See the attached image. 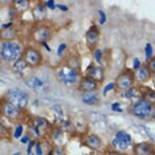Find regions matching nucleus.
<instances>
[{"mask_svg":"<svg viewBox=\"0 0 155 155\" xmlns=\"http://www.w3.org/2000/svg\"><path fill=\"white\" fill-rule=\"evenodd\" d=\"M81 101L86 105H94L99 101V96L96 92L90 93H83L81 96Z\"/></svg>","mask_w":155,"mask_h":155,"instance_id":"nucleus-19","label":"nucleus"},{"mask_svg":"<svg viewBox=\"0 0 155 155\" xmlns=\"http://www.w3.org/2000/svg\"><path fill=\"white\" fill-rule=\"evenodd\" d=\"M33 39L38 43L47 42L52 37V30L49 26L46 25H41L37 26L33 30L32 33Z\"/></svg>","mask_w":155,"mask_h":155,"instance_id":"nucleus-7","label":"nucleus"},{"mask_svg":"<svg viewBox=\"0 0 155 155\" xmlns=\"http://www.w3.org/2000/svg\"><path fill=\"white\" fill-rule=\"evenodd\" d=\"M35 140H30V142L28 144V146H27V149H26V153L28 155H31L32 153V149H33V145H35Z\"/></svg>","mask_w":155,"mask_h":155,"instance_id":"nucleus-36","label":"nucleus"},{"mask_svg":"<svg viewBox=\"0 0 155 155\" xmlns=\"http://www.w3.org/2000/svg\"><path fill=\"white\" fill-rule=\"evenodd\" d=\"M132 137L125 131H119L115 134V137L112 140L111 145L119 151H126L132 143Z\"/></svg>","mask_w":155,"mask_h":155,"instance_id":"nucleus-6","label":"nucleus"},{"mask_svg":"<svg viewBox=\"0 0 155 155\" xmlns=\"http://www.w3.org/2000/svg\"><path fill=\"white\" fill-rule=\"evenodd\" d=\"M94 59L96 60L97 64H102V52L100 49H96L94 51Z\"/></svg>","mask_w":155,"mask_h":155,"instance_id":"nucleus-29","label":"nucleus"},{"mask_svg":"<svg viewBox=\"0 0 155 155\" xmlns=\"http://www.w3.org/2000/svg\"><path fill=\"white\" fill-rule=\"evenodd\" d=\"M50 127V124L46 119L43 118H34L31 123V129L33 130V132L35 133L36 136L38 137H41L42 132H45L47 131Z\"/></svg>","mask_w":155,"mask_h":155,"instance_id":"nucleus-10","label":"nucleus"},{"mask_svg":"<svg viewBox=\"0 0 155 155\" xmlns=\"http://www.w3.org/2000/svg\"><path fill=\"white\" fill-rule=\"evenodd\" d=\"M153 106L144 98L137 101L132 107V114L141 120L150 117L151 114H153Z\"/></svg>","mask_w":155,"mask_h":155,"instance_id":"nucleus-4","label":"nucleus"},{"mask_svg":"<svg viewBox=\"0 0 155 155\" xmlns=\"http://www.w3.org/2000/svg\"><path fill=\"white\" fill-rule=\"evenodd\" d=\"M1 108H2V113L9 120H16L19 117L20 114L19 110L13 107L10 103H8V102H3Z\"/></svg>","mask_w":155,"mask_h":155,"instance_id":"nucleus-15","label":"nucleus"},{"mask_svg":"<svg viewBox=\"0 0 155 155\" xmlns=\"http://www.w3.org/2000/svg\"><path fill=\"white\" fill-rule=\"evenodd\" d=\"M21 152H15L14 153H12V155H21Z\"/></svg>","mask_w":155,"mask_h":155,"instance_id":"nucleus-45","label":"nucleus"},{"mask_svg":"<svg viewBox=\"0 0 155 155\" xmlns=\"http://www.w3.org/2000/svg\"><path fill=\"white\" fill-rule=\"evenodd\" d=\"M135 81L140 84H143L147 82L151 77V71L149 69L148 66L143 65L140 68L134 71Z\"/></svg>","mask_w":155,"mask_h":155,"instance_id":"nucleus-13","label":"nucleus"},{"mask_svg":"<svg viewBox=\"0 0 155 155\" xmlns=\"http://www.w3.org/2000/svg\"><path fill=\"white\" fill-rule=\"evenodd\" d=\"M124 96L126 98H133V97H140L142 96V93L140 89H138L137 87L132 86L130 89L125 90Z\"/></svg>","mask_w":155,"mask_h":155,"instance_id":"nucleus-22","label":"nucleus"},{"mask_svg":"<svg viewBox=\"0 0 155 155\" xmlns=\"http://www.w3.org/2000/svg\"><path fill=\"white\" fill-rule=\"evenodd\" d=\"M47 15L46 6L44 4H38L33 10V16L36 21H44Z\"/></svg>","mask_w":155,"mask_h":155,"instance_id":"nucleus-18","label":"nucleus"},{"mask_svg":"<svg viewBox=\"0 0 155 155\" xmlns=\"http://www.w3.org/2000/svg\"><path fill=\"white\" fill-rule=\"evenodd\" d=\"M141 67V62L138 58H135L133 59V64H132V68L134 69V71H137Z\"/></svg>","mask_w":155,"mask_h":155,"instance_id":"nucleus-35","label":"nucleus"},{"mask_svg":"<svg viewBox=\"0 0 155 155\" xmlns=\"http://www.w3.org/2000/svg\"><path fill=\"white\" fill-rule=\"evenodd\" d=\"M134 152L137 155H155L153 145L146 141L138 143L135 145Z\"/></svg>","mask_w":155,"mask_h":155,"instance_id":"nucleus-11","label":"nucleus"},{"mask_svg":"<svg viewBox=\"0 0 155 155\" xmlns=\"http://www.w3.org/2000/svg\"><path fill=\"white\" fill-rule=\"evenodd\" d=\"M111 110L114 112H123L124 110L120 107V103L118 102H113L111 104Z\"/></svg>","mask_w":155,"mask_h":155,"instance_id":"nucleus-32","label":"nucleus"},{"mask_svg":"<svg viewBox=\"0 0 155 155\" xmlns=\"http://www.w3.org/2000/svg\"><path fill=\"white\" fill-rule=\"evenodd\" d=\"M84 142L86 146L92 149V150H97L102 146V140L99 137L96 135L91 134L88 135L85 137L84 140Z\"/></svg>","mask_w":155,"mask_h":155,"instance_id":"nucleus-16","label":"nucleus"},{"mask_svg":"<svg viewBox=\"0 0 155 155\" xmlns=\"http://www.w3.org/2000/svg\"><path fill=\"white\" fill-rule=\"evenodd\" d=\"M66 48H67L66 43L59 44V46H58V48H57V51H56L57 55L59 56V57H62V54H63V53H64V51L66 50Z\"/></svg>","mask_w":155,"mask_h":155,"instance_id":"nucleus-31","label":"nucleus"},{"mask_svg":"<svg viewBox=\"0 0 155 155\" xmlns=\"http://www.w3.org/2000/svg\"><path fill=\"white\" fill-rule=\"evenodd\" d=\"M152 79H153V84H154V86H155V72L154 73H153Z\"/></svg>","mask_w":155,"mask_h":155,"instance_id":"nucleus-44","label":"nucleus"},{"mask_svg":"<svg viewBox=\"0 0 155 155\" xmlns=\"http://www.w3.org/2000/svg\"><path fill=\"white\" fill-rule=\"evenodd\" d=\"M135 82L134 72L131 71H125L120 74L115 80V84L119 89H127L132 87Z\"/></svg>","mask_w":155,"mask_h":155,"instance_id":"nucleus-8","label":"nucleus"},{"mask_svg":"<svg viewBox=\"0 0 155 155\" xmlns=\"http://www.w3.org/2000/svg\"><path fill=\"white\" fill-rule=\"evenodd\" d=\"M31 155H35V154H33V153H31Z\"/></svg>","mask_w":155,"mask_h":155,"instance_id":"nucleus-47","label":"nucleus"},{"mask_svg":"<svg viewBox=\"0 0 155 155\" xmlns=\"http://www.w3.org/2000/svg\"><path fill=\"white\" fill-rule=\"evenodd\" d=\"M148 68L150 70V71L152 73H154L155 72V56L153 57L152 59H150V61L148 62Z\"/></svg>","mask_w":155,"mask_h":155,"instance_id":"nucleus-33","label":"nucleus"},{"mask_svg":"<svg viewBox=\"0 0 155 155\" xmlns=\"http://www.w3.org/2000/svg\"><path fill=\"white\" fill-rule=\"evenodd\" d=\"M51 109L54 111L55 120H57L58 121L62 120V119L64 118V111H63L62 107L59 105H54Z\"/></svg>","mask_w":155,"mask_h":155,"instance_id":"nucleus-24","label":"nucleus"},{"mask_svg":"<svg viewBox=\"0 0 155 155\" xmlns=\"http://www.w3.org/2000/svg\"><path fill=\"white\" fill-rule=\"evenodd\" d=\"M28 66L27 64L25 63V61L24 60L23 58H19L17 60H15V62L13 64V70L14 71H15L18 75H21V76H23L24 70L25 69L26 67Z\"/></svg>","mask_w":155,"mask_h":155,"instance_id":"nucleus-21","label":"nucleus"},{"mask_svg":"<svg viewBox=\"0 0 155 155\" xmlns=\"http://www.w3.org/2000/svg\"><path fill=\"white\" fill-rule=\"evenodd\" d=\"M41 46H43L44 48L46 49V51H48V52H51V51H52V50H51V47L49 46V45L47 44V42H42V43H41Z\"/></svg>","mask_w":155,"mask_h":155,"instance_id":"nucleus-42","label":"nucleus"},{"mask_svg":"<svg viewBox=\"0 0 155 155\" xmlns=\"http://www.w3.org/2000/svg\"><path fill=\"white\" fill-rule=\"evenodd\" d=\"M97 12L99 14L100 18H99V24L101 25H104L106 23V21H107V15H106V13L103 12L102 10H98L97 11Z\"/></svg>","mask_w":155,"mask_h":155,"instance_id":"nucleus-30","label":"nucleus"},{"mask_svg":"<svg viewBox=\"0 0 155 155\" xmlns=\"http://www.w3.org/2000/svg\"><path fill=\"white\" fill-rule=\"evenodd\" d=\"M12 25H13L12 22H8V23L3 24V25H2V28H5V29H8L10 27L12 26Z\"/></svg>","mask_w":155,"mask_h":155,"instance_id":"nucleus-41","label":"nucleus"},{"mask_svg":"<svg viewBox=\"0 0 155 155\" xmlns=\"http://www.w3.org/2000/svg\"><path fill=\"white\" fill-rule=\"evenodd\" d=\"M88 76H89L92 79H94V81H96L97 83L102 82L104 79V70L101 67L94 66L92 68L89 69Z\"/></svg>","mask_w":155,"mask_h":155,"instance_id":"nucleus-17","label":"nucleus"},{"mask_svg":"<svg viewBox=\"0 0 155 155\" xmlns=\"http://www.w3.org/2000/svg\"><path fill=\"white\" fill-rule=\"evenodd\" d=\"M47 155H54V152L53 151H50V152L48 153V154Z\"/></svg>","mask_w":155,"mask_h":155,"instance_id":"nucleus-46","label":"nucleus"},{"mask_svg":"<svg viewBox=\"0 0 155 155\" xmlns=\"http://www.w3.org/2000/svg\"><path fill=\"white\" fill-rule=\"evenodd\" d=\"M21 142L22 143V144H28V143L30 142V139H29V137H28V136L25 135V136H23V137L21 138Z\"/></svg>","mask_w":155,"mask_h":155,"instance_id":"nucleus-39","label":"nucleus"},{"mask_svg":"<svg viewBox=\"0 0 155 155\" xmlns=\"http://www.w3.org/2000/svg\"><path fill=\"white\" fill-rule=\"evenodd\" d=\"M26 85L38 94H45L49 90V86L45 81L38 76H31L25 81Z\"/></svg>","mask_w":155,"mask_h":155,"instance_id":"nucleus-9","label":"nucleus"},{"mask_svg":"<svg viewBox=\"0 0 155 155\" xmlns=\"http://www.w3.org/2000/svg\"><path fill=\"white\" fill-rule=\"evenodd\" d=\"M87 43L91 48L95 47L99 41V31L96 25H93L89 28L86 33Z\"/></svg>","mask_w":155,"mask_h":155,"instance_id":"nucleus-14","label":"nucleus"},{"mask_svg":"<svg viewBox=\"0 0 155 155\" xmlns=\"http://www.w3.org/2000/svg\"><path fill=\"white\" fill-rule=\"evenodd\" d=\"M57 75L59 81L64 84H74L77 81L79 72L74 68L68 65H64L60 67L58 71Z\"/></svg>","mask_w":155,"mask_h":155,"instance_id":"nucleus-3","label":"nucleus"},{"mask_svg":"<svg viewBox=\"0 0 155 155\" xmlns=\"http://www.w3.org/2000/svg\"><path fill=\"white\" fill-rule=\"evenodd\" d=\"M21 55V48L20 45L13 41H4L1 46V57L7 62L17 60Z\"/></svg>","mask_w":155,"mask_h":155,"instance_id":"nucleus-2","label":"nucleus"},{"mask_svg":"<svg viewBox=\"0 0 155 155\" xmlns=\"http://www.w3.org/2000/svg\"><path fill=\"white\" fill-rule=\"evenodd\" d=\"M56 8H59V10L62 11V12H67V11L68 10V8L67 7L66 5H64V4H56Z\"/></svg>","mask_w":155,"mask_h":155,"instance_id":"nucleus-38","label":"nucleus"},{"mask_svg":"<svg viewBox=\"0 0 155 155\" xmlns=\"http://www.w3.org/2000/svg\"><path fill=\"white\" fill-rule=\"evenodd\" d=\"M44 5L46 6V8H50L51 10H54L56 8V4L54 3V0H47L44 2Z\"/></svg>","mask_w":155,"mask_h":155,"instance_id":"nucleus-34","label":"nucleus"},{"mask_svg":"<svg viewBox=\"0 0 155 155\" xmlns=\"http://www.w3.org/2000/svg\"><path fill=\"white\" fill-rule=\"evenodd\" d=\"M6 102L12 105L19 110L26 109L28 104V95L21 89H12L5 94Z\"/></svg>","mask_w":155,"mask_h":155,"instance_id":"nucleus-1","label":"nucleus"},{"mask_svg":"<svg viewBox=\"0 0 155 155\" xmlns=\"http://www.w3.org/2000/svg\"><path fill=\"white\" fill-rule=\"evenodd\" d=\"M79 89L84 93H90L95 92L97 89V82L94 79L90 78L89 76H85L82 78L80 81Z\"/></svg>","mask_w":155,"mask_h":155,"instance_id":"nucleus-12","label":"nucleus"},{"mask_svg":"<svg viewBox=\"0 0 155 155\" xmlns=\"http://www.w3.org/2000/svg\"><path fill=\"white\" fill-rule=\"evenodd\" d=\"M142 95L144 97V99L146 100L152 105H155V91L148 89L144 93H142Z\"/></svg>","mask_w":155,"mask_h":155,"instance_id":"nucleus-23","label":"nucleus"},{"mask_svg":"<svg viewBox=\"0 0 155 155\" xmlns=\"http://www.w3.org/2000/svg\"><path fill=\"white\" fill-rule=\"evenodd\" d=\"M22 58L27 65L31 68L40 66L42 62V55L41 52L33 47L26 48L22 53Z\"/></svg>","mask_w":155,"mask_h":155,"instance_id":"nucleus-5","label":"nucleus"},{"mask_svg":"<svg viewBox=\"0 0 155 155\" xmlns=\"http://www.w3.org/2000/svg\"><path fill=\"white\" fill-rule=\"evenodd\" d=\"M35 152L37 155H42L43 154V150H42V148L41 146V144L39 142H38L36 144L35 147Z\"/></svg>","mask_w":155,"mask_h":155,"instance_id":"nucleus-37","label":"nucleus"},{"mask_svg":"<svg viewBox=\"0 0 155 155\" xmlns=\"http://www.w3.org/2000/svg\"><path fill=\"white\" fill-rule=\"evenodd\" d=\"M24 132V127L22 124H18L15 128L14 133H13V137L15 139H19V138L22 137Z\"/></svg>","mask_w":155,"mask_h":155,"instance_id":"nucleus-26","label":"nucleus"},{"mask_svg":"<svg viewBox=\"0 0 155 155\" xmlns=\"http://www.w3.org/2000/svg\"><path fill=\"white\" fill-rule=\"evenodd\" d=\"M54 155H63L64 153H63V150L61 148L59 147H56L54 150Z\"/></svg>","mask_w":155,"mask_h":155,"instance_id":"nucleus-40","label":"nucleus"},{"mask_svg":"<svg viewBox=\"0 0 155 155\" xmlns=\"http://www.w3.org/2000/svg\"><path fill=\"white\" fill-rule=\"evenodd\" d=\"M153 49L151 43H146L145 47V61L149 62L153 58Z\"/></svg>","mask_w":155,"mask_h":155,"instance_id":"nucleus-25","label":"nucleus"},{"mask_svg":"<svg viewBox=\"0 0 155 155\" xmlns=\"http://www.w3.org/2000/svg\"><path fill=\"white\" fill-rule=\"evenodd\" d=\"M115 87H116L115 82H110V83H109V84H107V85L104 87L103 90H102V94H103V96L104 97L107 96V94H108L110 91L113 90Z\"/></svg>","mask_w":155,"mask_h":155,"instance_id":"nucleus-27","label":"nucleus"},{"mask_svg":"<svg viewBox=\"0 0 155 155\" xmlns=\"http://www.w3.org/2000/svg\"><path fill=\"white\" fill-rule=\"evenodd\" d=\"M30 6L28 0H15L13 2V8L18 13H23L28 10Z\"/></svg>","mask_w":155,"mask_h":155,"instance_id":"nucleus-20","label":"nucleus"},{"mask_svg":"<svg viewBox=\"0 0 155 155\" xmlns=\"http://www.w3.org/2000/svg\"><path fill=\"white\" fill-rule=\"evenodd\" d=\"M107 155H125L122 153H119V152H116V151H112V152H109L107 153Z\"/></svg>","mask_w":155,"mask_h":155,"instance_id":"nucleus-43","label":"nucleus"},{"mask_svg":"<svg viewBox=\"0 0 155 155\" xmlns=\"http://www.w3.org/2000/svg\"><path fill=\"white\" fill-rule=\"evenodd\" d=\"M141 127H143V129H144V131L145 132V133L147 134L148 137L150 138V140L155 144V134L152 133L151 131L150 130V128L148 127H146V126H145V125H141Z\"/></svg>","mask_w":155,"mask_h":155,"instance_id":"nucleus-28","label":"nucleus"}]
</instances>
